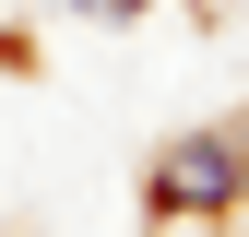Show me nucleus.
<instances>
[{"instance_id":"nucleus-2","label":"nucleus","mask_w":249,"mask_h":237,"mask_svg":"<svg viewBox=\"0 0 249 237\" xmlns=\"http://www.w3.org/2000/svg\"><path fill=\"white\" fill-rule=\"evenodd\" d=\"M95 12H142V0H95Z\"/></svg>"},{"instance_id":"nucleus-1","label":"nucleus","mask_w":249,"mask_h":237,"mask_svg":"<svg viewBox=\"0 0 249 237\" xmlns=\"http://www.w3.org/2000/svg\"><path fill=\"white\" fill-rule=\"evenodd\" d=\"M142 202H154V225H213V214H237V202H249V118L178 131L166 154H154Z\"/></svg>"}]
</instances>
